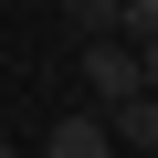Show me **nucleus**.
I'll return each instance as SVG.
<instances>
[{
	"label": "nucleus",
	"instance_id": "obj_7",
	"mask_svg": "<svg viewBox=\"0 0 158 158\" xmlns=\"http://www.w3.org/2000/svg\"><path fill=\"white\" fill-rule=\"evenodd\" d=\"M0 158H21V148H11V137H0Z\"/></svg>",
	"mask_w": 158,
	"mask_h": 158
},
{
	"label": "nucleus",
	"instance_id": "obj_4",
	"mask_svg": "<svg viewBox=\"0 0 158 158\" xmlns=\"http://www.w3.org/2000/svg\"><path fill=\"white\" fill-rule=\"evenodd\" d=\"M63 32H74V42H106V32H127V0H63Z\"/></svg>",
	"mask_w": 158,
	"mask_h": 158
},
{
	"label": "nucleus",
	"instance_id": "obj_3",
	"mask_svg": "<svg viewBox=\"0 0 158 158\" xmlns=\"http://www.w3.org/2000/svg\"><path fill=\"white\" fill-rule=\"evenodd\" d=\"M106 127H116V148H127V158H158V95H127V106H106Z\"/></svg>",
	"mask_w": 158,
	"mask_h": 158
},
{
	"label": "nucleus",
	"instance_id": "obj_6",
	"mask_svg": "<svg viewBox=\"0 0 158 158\" xmlns=\"http://www.w3.org/2000/svg\"><path fill=\"white\" fill-rule=\"evenodd\" d=\"M137 63H148V95H158V42H137Z\"/></svg>",
	"mask_w": 158,
	"mask_h": 158
},
{
	"label": "nucleus",
	"instance_id": "obj_5",
	"mask_svg": "<svg viewBox=\"0 0 158 158\" xmlns=\"http://www.w3.org/2000/svg\"><path fill=\"white\" fill-rule=\"evenodd\" d=\"M127 42H158V0H127Z\"/></svg>",
	"mask_w": 158,
	"mask_h": 158
},
{
	"label": "nucleus",
	"instance_id": "obj_2",
	"mask_svg": "<svg viewBox=\"0 0 158 158\" xmlns=\"http://www.w3.org/2000/svg\"><path fill=\"white\" fill-rule=\"evenodd\" d=\"M42 158H116V127H106V106H63V116L42 127Z\"/></svg>",
	"mask_w": 158,
	"mask_h": 158
},
{
	"label": "nucleus",
	"instance_id": "obj_1",
	"mask_svg": "<svg viewBox=\"0 0 158 158\" xmlns=\"http://www.w3.org/2000/svg\"><path fill=\"white\" fill-rule=\"evenodd\" d=\"M74 63H85V95H95V106H127V95H148V63H137V42H127V32H106V42H74Z\"/></svg>",
	"mask_w": 158,
	"mask_h": 158
}]
</instances>
